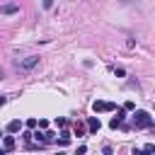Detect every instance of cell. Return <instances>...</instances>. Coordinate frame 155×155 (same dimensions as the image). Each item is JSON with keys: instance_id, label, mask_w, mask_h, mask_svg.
Wrapping results in <instances>:
<instances>
[{"instance_id": "1", "label": "cell", "mask_w": 155, "mask_h": 155, "mask_svg": "<svg viewBox=\"0 0 155 155\" xmlns=\"http://www.w3.org/2000/svg\"><path fill=\"white\" fill-rule=\"evenodd\" d=\"M153 116L148 114V111H143V109H138L136 114H133V128H153Z\"/></svg>"}, {"instance_id": "2", "label": "cell", "mask_w": 155, "mask_h": 155, "mask_svg": "<svg viewBox=\"0 0 155 155\" xmlns=\"http://www.w3.org/2000/svg\"><path fill=\"white\" fill-rule=\"evenodd\" d=\"M36 65H39V56H27V58H19L17 61V68H22V70H31Z\"/></svg>"}, {"instance_id": "3", "label": "cell", "mask_w": 155, "mask_h": 155, "mask_svg": "<svg viewBox=\"0 0 155 155\" xmlns=\"http://www.w3.org/2000/svg\"><path fill=\"white\" fill-rule=\"evenodd\" d=\"M92 109H94V111H114L116 104H114V102H104V99H94V102H92Z\"/></svg>"}, {"instance_id": "4", "label": "cell", "mask_w": 155, "mask_h": 155, "mask_svg": "<svg viewBox=\"0 0 155 155\" xmlns=\"http://www.w3.org/2000/svg\"><path fill=\"white\" fill-rule=\"evenodd\" d=\"M124 119H126V109H121V111H116V116L109 121V126L111 128H121V124H124Z\"/></svg>"}, {"instance_id": "5", "label": "cell", "mask_w": 155, "mask_h": 155, "mask_svg": "<svg viewBox=\"0 0 155 155\" xmlns=\"http://www.w3.org/2000/svg\"><path fill=\"white\" fill-rule=\"evenodd\" d=\"M15 145H17V143H15V136H2V150H5V153H12Z\"/></svg>"}, {"instance_id": "6", "label": "cell", "mask_w": 155, "mask_h": 155, "mask_svg": "<svg viewBox=\"0 0 155 155\" xmlns=\"http://www.w3.org/2000/svg\"><path fill=\"white\" fill-rule=\"evenodd\" d=\"M99 128H102L99 119H97V116H90V119H87V131H90V133H97Z\"/></svg>"}, {"instance_id": "7", "label": "cell", "mask_w": 155, "mask_h": 155, "mask_svg": "<svg viewBox=\"0 0 155 155\" xmlns=\"http://www.w3.org/2000/svg\"><path fill=\"white\" fill-rule=\"evenodd\" d=\"M0 12H2V15H15V12H19V5H17V2H7V5L0 7Z\"/></svg>"}, {"instance_id": "8", "label": "cell", "mask_w": 155, "mask_h": 155, "mask_svg": "<svg viewBox=\"0 0 155 155\" xmlns=\"http://www.w3.org/2000/svg\"><path fill=\"white\" fill-rule=\"evenodd\" d=\"M19 128H22V121L19 119H12L7 124V133H19Z\"/></svg>"}, {"instance_id": "9", "label": "cell", "mask_w": 155, "mask_h": 155, "mask_svg": "<svg viewBox=\"0 0 155 155\" xmlns=\"http://www.w3.org/2000/svg\"><path fill=\"white\" fill-rule=\"evenodd\" d=\"M75 136H85V126L82 124H75Z\"/></svg>"}, {"instance_id": "10", "label": "cell", "mask_w": 155, "mask_h": 155, "mask_svg": "<svg viewBox=\"0 0 155 155\" xmlns=\"http://www.w3.org/2000/svg\"><path fill=\"white\" fill-rule=\"evenodd\" d=\"M124 109H126V111H133V109H136V104L128 99V102H124Z\"/></svg>"}, {"instance_id": "11", "label": "cell", "mask_w": 155, "mask_h": 155, "mask_svg": "<svg viewBox=\"0 0 155 155\" xmlns=\"http://www.w3.org/2000/svg\"><path fill=\"white\" fill-rule=\"evenodd\" d=\"M114 75H119V78H124V75H126V70H124V68H114Z\"/></svg>"}, {"instance_id": "12", "label": "cell", "mask_w": 155, "mask_h": 155, "mask_svg": "<svg viewBox=\"0 0 155 155\" xmlns=\"http://www.w3.org/2000/svg\"><path fill=\"white\" fill-rule=\"evenodd\" d=\"M56 126H61V128H65V126H68V121H65V119H56Z\"/></svg>"}, {"instance_id": "13", "label": "cell", "mask_w": 155, "mask_h": 155, "mask_svg": "<svg viewBox=\"0 0 155 155\" xmlns=\"http://www.w3.org/2000/svg\"><path fill=\"white\" fill-rule=\"evenodd\" d=\"M27 128H36V119H27Z\"/></svg>"}, {"instance_id": "14", "label": "cell", "mask_w": 155, "mask_h": 155, "mask_svg": "<svg viewBox=\"0 0 155 155\" xmlns=\"http://www.w3.org/2000/svg\"><path fill=\"white\" fill-rule=\"evenodd\" d=\"M36 126H39V128H46V126H48V121H46V119H39V121H36Z\"/></svg>"}, {"instance_id": "15", "label": "cell", "mask_w": 155, "mask_h": 155, "mask_svg": "<svg viewBox=\"0 0 155 155\" xmlns=\"http://www.w3.org/2000/svg\"><path fill=\"white\" fill-rule=\"evenodd\" d=\"M143 150H145V153H155V145H153V143H148V145H145Z\"/></svg>"}, {"instance_id": "16", "label": "cell", "mask_w": 155, "mask_h": 155, "mask_svg": "<svg viewBox=\"0 0 155 155\" xmlns=\"http://www.w3.org/2000/svg\"><path fill=\"white\" fill-rule=\"evenodd\" d=\"M41 5H44V7H51V5H53V0H41Z\"/></svg>"}, {"instance_id": "17", "label": "cell", "mask_w": 155, "mask_h": 155, "mask_svg": "<svg viewBox=\"0 0 155 155\" xmlns=\"http://www.w3.org/2000/svg\"><path fill=\"white\" fill-rule=\"evenodd\" d=\"M0 80H2V70H0Z\"/></svg>"}]
</instances>
